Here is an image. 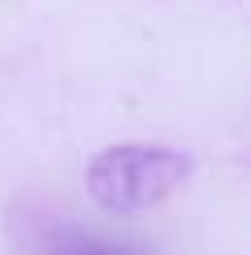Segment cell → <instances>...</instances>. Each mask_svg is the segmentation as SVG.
<instances>
[{"label":"cell","instance_id":"obj_1","mask_svg":"<svg viewBox=\"0 0 251 255\" xmlns=\"http://www.w3.org/2000/svg\"><path fill=\"white\" fill-rule=\"evenodd\" d=\"M193 159L176 146H155V142H122L105 146L92 155L84 184L88 197L109 214H138L167 201L176 188L188 180Z\"/></svg>","mask_w":251,"mask_h":255},{"label":"cell","instance_id":"obj_2","mask_svg":"<svg viewBox=\"0 0 251 255\" xmlns=\"http://www.w3.org/2000/svg\"><path fill=\"white\" fill-rule=\"evenodd\" d=\"M46 255H134L130 247H118V243H105L97 235H80V230H63V235L50 239Z\"/></svg>","mask_w":251,"mask_h":255}]
</instances>
